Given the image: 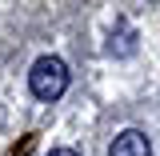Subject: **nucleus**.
I'll return each instance as SVG.
<instances>
[{
  "label": "nucleus",
  "mask_w": 160,
  "mask_h": 156,
  "mask_svg": "<svg viewBox=\"0 0 160 156\" xmlns=\"http://www.w3.org/2000/svg\"><path fill=\"white\" fill-rule=\"evenodd\" d=\"M28 88L36 100H60L68 88V64L60 56H40L28 72Z\"/></svg>",
  "instance_id": "nucleus-1"
},
{
  "label": "nucleus",
  "mask_w": 160,
  "mask_h": 156,
  "mask_svg": "<svg viewBox=\"0 0 160 156\" xmlns=\"http://www.w3.org/2000/svg\"><path fill=\"white\" fill-rule=\"evenodd\" d=\"M108 156H152V148H148V136H144V132L128 128V132H120V136L112 140Z\"/></svg>",
  "instance_id": "nucleus-2"
},
{
  "label": "nucleus",
  "mask_w": 160,
  "mask_h": 156,
  "mask_svg": "<svg viewBox=\"0 0 160 156\" xmlns=\"http://www.w3.org/2000/svg\"><path fill=\"white\" fill-rule=\"evenodd\" d=\"M48 156H76V152H72V148H52Z\"/></svg>",
  "instance_id": "nucleus-3"
}]
</instances>
